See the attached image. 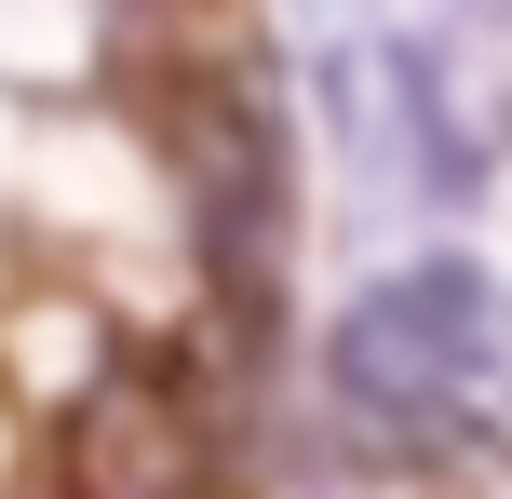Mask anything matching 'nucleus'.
I'll list each match as a JSON object with an SVG mask.
<instances>
[{
  "instance_id": "nucleus-1",
  "label": "nucleus",
  "mask_w": 512,
  "mask_h": 499,
  "mask_svg": "<svg viewBox=\"0 0 512 499\" xmlns=\"http://www.w3.org/2000/svg\"><path fill=\"white\" fill-rule=\"evenodd\" d=\"M149 135H162V176L189 189L216 297L256 324L270 270H283V230H297V149H283L270 81L243 54H176V68H149Z\"/></svg>"
},
{
  "instance_id": "nucleus-2",
  "label": "nucleus",
  "mask_w": 512,
  "mask_h": 499,
  "mask_svg": "<svg viewBox=\"0 0 512 499\" xmlns=\"http://www.w3.org/2000/svg\"><path fill=\"white\" fill-rule=\"evenodd\" d=\"M324 378L378 432H445L499 378V284L472 257H418L391 284H364L337 311V338H324Z\"/></svg>"
},
{
  "instance_id": "nucleus-3",
  "label": "nucleus",
  "mask_w": 512,
  "mask_h": 499,
  "mask_svg": "<svg viewBox=\"0 0 512 499\" xmlns=\"http://www.w3.org/2000/svg\"><path fill=\"white\" fill-rule=\"evenodd\" d=\"M54 499H216V419L176 365H95L54 405Z\"/></svg>"
}]
</instances>
